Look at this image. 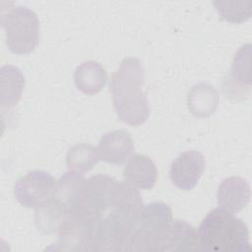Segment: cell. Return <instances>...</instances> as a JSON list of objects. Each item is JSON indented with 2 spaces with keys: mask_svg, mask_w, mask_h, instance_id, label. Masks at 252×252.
Segmentation results:
<instances>
[{
  "mask_svg": "<svg viewBox=\"0 0 252 252\" xmlns=\"http://www.w3.org/2000/svg\"><path fill=\"white\" fill-rule=\"evenodd\" d=\"M219 101L218 91L205 82L194 85L187 94L188 109L197 118H207L214 114Z\"/></svg>",
  "mask_w": 252,
  "mask_h": 252,
  "instance_id": "cell-12",
  "label": "cell"
},
{
  "mask_svg": "<svg viewBox=\"0 0 252 252\" xmlns=\"http://www.w3.org/2000/svg\"><path fill=\"white\" fill-rule=\"evenodd\" d=\"M251 86V44L246 43L236 51L228 79H224L226 95L236 97L246 94Z\"/></svg>",
  "mask_w": 252,
  "mask_h": 252,
  "instance_id": "cell-9",
  "label": "cell"
},
{
  "mask_svg": "<svg viewBox=\"0 0 252 252\" xmlns=\"http://www.w3.org/2000/svg\"><path fill=\"white\" fill-rule=\"evenodd\" d=\"M98 160L96 148L85 143L72 146L66 156V163L69 170L83 174L93 169Z\"/></svg>",
  "mask_w": 252,
  "mask_h": 252,
  "instance_id": "cell-16",
  "label": "cell"
},
{
  "mask_svg": "<svg viewBox=\"0 0 252 252\" xmlns=\"http://www.w3.org/2000/svg\"><path fill=\"white\" fill-rule=\"evenodd\" d=\"M214 6L220 18L232 24H239L246 22L250 19L252 14V1L251 0H233V1H213Z\"/></svg>",
  "mask_w": 252,
  "mask_h": 252,
  "instance_id": "cell-17",
  "label": "cell"
},
{
  "mask_svg": "<svg viewBox=\"0 0 252 252\" xmlns=\"http://www.w3.org/2000/svg\"><path fill=\"white\" fill-rule=\"evenodd\" d=\"M199 250L206 252H249L247 225L221 208L212 210L198 228Z\"/></svg>",
  "mask_w": 252,
  "mask_h": 252,
  "instance_id": "cell-3",
  "label": "cell"
},
{
  "mask_svg": "<svg viewBox=\"0 0 252 252\" xmlns=\"http://www.w3.org/2000/svg\"><path fill=\"white\" fill-rule=\"evenodd\" d=\"M106 81L105 69L94 60H87L81 63L74 73L76 88L88 95L99 93L104 88Z\"/></svg>",
  "mask_w": 252,
  "mask_h": 252,
  "instance_id": "cell-13",
  "label": "cell"
},
{
  "mask_svg": "<svg viewBox=\"0 0 252 252\" xmlns=\"http://www.w3.org/2000/svg\"><path fill=\"white\" fill-rule=\"evenodd\" d=\"M23 72L14 65H3L0 69V104L2 108L14 107L22 96L25 87Z\"/></svg>",
  "mask_w": 252,
  "mask_h": 252,
  "instance_id": "cell-14",
  "label": "cell"
},
{
  "mask_svg": "<svg viewBox=\"0 0 252 252\" xmlns=\"http://www.w3.org/2000/svg\"><path fill=\"white\" fill-rule=\"evenodd\" d=\"M172 220L166 203L144 204L129 229L126 251H164Z\"/></svg>",
  "mask_w": 252,
  "mask_h": 252,
  "instance_id": "cell-4",
  "label": "cell"
},
{
  "mask_svg": "<svg viewBox=\"0 0 252 252\" xmlns=\"http://www.w3.org/2000/svg\"><path fill=\"white\" fill-rule=\"evenodd\" d=\"M1 25L5 29L6 44L18 55L29 54L39 41V21L36 14L25 6L1 10Z\"/></svg>",
  "mask_w": 252,
  "mask_h": 252,
  "instance_id": "cell-5",
  "label": "cell"
},
{
  "mask_svg": "<svg viewBox=\"0 0 252 252\" xmlns=\"http://www.w3.org/2000/svg\"><path fill=\"white\" fill-rule=\"evenodd\" d=\"M144 206L140 192L108 175L85 178L76 209L58 233V250L126 251L129 229Z\"/></svg>",
  "mask_w": 252,
  "mask_h": 252,
  "instance_id": "cell-1",
  "label": "cell"
},
{
  "mask_svg": "<svg viewBox=\"0 0 252 252\" xmlns=\"http://www.w3.org/2000/svg\"><path fill=\"white\" fill-rule=\"evenodd\" d=\"M196 250H199V243L198 233L195 227L184 220H172L164 251L174 252Z\"/></svg>",
  "mask_w": 252,
  "mask_h": 252,
  "instance_id": "cell-15",
  "label": "cell"
},
{
  "mask_svg": "<svg viewBox=\"0 0 252 252\" xmlns=\"http://www.w3.org/2000/svg\"><path fill=\"white\" fill-rule=\"evenodd\" d=\"M126 182L136 188L150 190L154 187L158 177L155 162L146 155H132L123 169Z\"/></svg>",
  "mask_w": 252,
  "mask_h": 252,
  "instance_id": "cell-11",
  "label": "cell"
},
{
  "mask_svg": "<svg viewBox=\"0 0 252 252\" xmlns=\"http://www.w3.org/2000/svg\"><path fill=\"white\" fill-rule=\"evenodd\" d=\"M134 144L130 133L124 129L104 134L96 147L98 158L112 164H122L131 157Z\"/></svg>",
  "mask_w": 252,
  "mask_h": 252,
  "instance_id": "cell-8",
  "label": "cell"
},
{
  "mask_svg": "<svg viewBox=\"0 0 252 252\" xmlns=\"http://www.w3.org/2000/svg\"><path fill=\"white\" fill-rule=\"evenodd\" d=\"M145 82V71L136 57L124 58L109 81L114 110L124 123L131 126L143 124L150 115V104L141 89Z\"/></svg>",
  "mask_w": 252,
  "mask_h": 252,
  "instance_id": "cell-2",
  "label": "cell"
},
{
  "mask_svg": "<svg viewBox=\"0 0 252 252\" xmlns=\"http://www.w3.org/2000/svg\"><path fill=\"white\" fill-rule=\"evenodd\" d=\"M55 185L56 180L50 173L32 170L16 181L14 195L22 206L36 210L51 200Z\"/></svg>",
  "mask_w": 252,
  "mask_h": 252,
  "instance_id": "cell-6",
  "label": "cell"
},
{
  "mask_svg": "<svg viewBox=\"0 0 252 252\" xmlns=\"http://www.w3.org/2000/svg\"><path fill=\"white\" fill-rule=\"evenodd\" d=\"M205 164V158L200 152H183L171 162L169 177L172 183L179 189L191 190L201 178Z\"/></svg>",
  "mask_w": 252,
  "mask_h": 252,
  "instance_id": "cell-7",
  "label": "cell"
},
{
  "mask_svg": "<svg viewBox=\"0 0 252 252\" xmlns=\"http://www.w3.org/2000/svg\"><path fill=\"white\" fill-rule=\"evenodd\" d=\"M249 183L242 177L230 176L223 179L218 188L217 199L220 208L236 214L245 208L250 200Z\"/></svg>",
  "mask_w": 252,
  "mask_h": 252,
  "instance_id": "cell-10",
  "label": "cell"
}]
</instances>
